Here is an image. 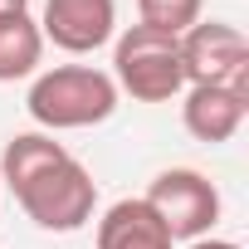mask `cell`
<instances>
[{"mask_svg":"<svg viewBox=\"0 0 249 249\" xmlns=\"http://www.w3.org/2000/svg\"><path fill=\"white\" fill-rule=\"evenodd\" d=\"M0 181L10 186V196L39 230H54V234L83 230L98 210V181L49 132L10 137L0 152Z\"/></svg>","mask_w":249,"mask_h":249,"instance_id":"obj_1","label":"cell"},{"mask_svg":"<svg viewBox=\"0 0 249 249\" xmlns=\"http://www.w3.org/2000/svg\"><path fill=\"white\" fill-rule=\"evenodd\" d=\"M25 107L44 132L98 127L117 112V83H112V73H103L93 64H59L30 83Z\"/></svg>","mask_w":249,"mask_h":249,"instance_id":"obj_2","label":"cell"},{"mask_svg":"<svg viewBox=\"0 0 249 249\" xmlns=\"http://www.w3.org/2000/svg\"><path fill=\"white\" fill-rule=\"evenodd\" d=\"M112 83H117V93H132L137 103L181 98L186 93L181 35H166L152 25H127L112 44Z\"/></svg>","mask_w":249,"mask_h":249,"instance_id":"obj_3","label":"cell"},{"mask_svg":"<svg viewBox=\"0 0 249 249\" xmlns=\"http://www.w3.org/2000/svg\"><path fill=\"white\" fill-rule=\"evenodd\" d=\"M142 200L157 210V220L166 225L171 239H205V234L215 230V220H220V191H215L200 171H191V166L161 171V176L147 186Z\"/></svg>","mask_w":249,"mask_h":249,"instance_id":"obj_4","label":"cell"},{"mask_svg":"<svg viewBox=\"0 0 249 249\" xmlns=\"http://www.w3.org/2000/svg\"><path fill=\"white\" fill-rule=\"evenodd\" d=\"M181 69H186V88L196 83L249 88V39L225 20H196L181 35Z\"/></svg>","mask_w":249,"mask_h":249,"instance_id":"obj_5","label":"cell"},{"mask_svg":"<svg viewBox=\"0 0 249 249\" xmlns=\"http://www.w3.org/2000/svg\"><path fill=\"white\" fill-rule=\"evenodd\" d=\"M117 30V0H44L39 35L64 54H93Z\"/></svg>","mask_w":249,"mask_h":249,"instance_id":"obj_6","label":"cell"},{"mask_svg":"<svg viewBox=\"0 0 249 249\" xmlns=\"http://www.w3.org/2000/svg\"><path fill=\"white\" fill-rule=\"evenodd\" d=\"M249 112V88H230V83H196L186 88L181 103V122L196 142H230L239 132V122Z\"/></svg>","mask_w":249,"mask_h":249,"instance_id":"obj_7","label":"cell"},{"mask_svg":"<svg viewBox=\"0 0 249 249\" xmlns=\"http://www.w3.org/2000/svg\"><path fill=\"white\" fill-rule=\"evenodd\" d=\"M98 249H176V239L166 234V225L157 220V210L142 196H127V200L103 210Z\"/></svg>","mask_w":249,"mask_h":249,"instance_id":"obj_8","label":"cell"},{"mask_svg":"<svg viewBox=\"0 0 249 249\" xmlns=\"http://www.w3.org/2000/svg\"><path fill=\"white\" fill-rule=\"evenodd\" d=\"M44 59V35H39V20L25 15H0V83H15V78H30Z\"/></svg>","mask_w":249,"mask_h":249,"instance_id":"obj_9","label":"cell"},{"mask_svg":"<svg viewBox=\"0 0 249 249\" xmlns=\"http://www.w3.org/2000/svg\"><path fill=\"white\" fill-rule=\"evenodd\" d=\"M200 5L205 0H137V25H152V30H166V35H186L196 20H200Z\"/></svg>","mask_w":249,"mask_h":249,"instance_id":"obj_10","label":"cell"},{"mask_svg":"<svg viewBox=\"0 0 249 249\" xmlns=\"http://www.w3.org/2000/svg\"><path fill=\"white\" fill-rule=\"evenodd\" d=\"M191 249H239V244H234V239H210V234H205V239H191Z\"/></svg>","mask_w":249,"mask_h":249,"instance_id":"obj_11","label":"cell"},{"mask_svg":"<svg viewBox=\"0 0 249 249\" xmlns=\"http://www.w3.org/2000/svg\"><path fill=\"white\" fill-rule=\"evenodd\" d=\"M30 0H0V15H25Z\"/></svg>","mask_w":249,"mask_h":249,"instance_id":"obj_12","label":"cell"}]
</instances>
